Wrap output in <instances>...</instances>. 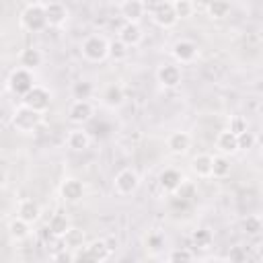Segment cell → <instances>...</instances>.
I'll return each instance as SVG.
<instances>
[{"mask_svg":"<svg viewBox=\"0 0 263 263\" xmlns=\"http://www.w3.org/2000/svg\"><path fill=\"white\" fill-rule=\"evenodd\" d=\"M173 6H175V12L179 18H191L195 12V6L191 0H175Z\"/></svg>","mask_w":263,"mask_h":263,"instance_id":"35","label":"cell"},{"mask_svg":"<svg viewBox=\"0 0 263 263\" xmlns=\"http://www.w3.org/2000/svg\"><path fill=\"white\" fill-rule=\"evenodd\" d=\"M216 148H218V152L224 154V156L236 154V152L240 150V148H238V136H236L234 132H230L228 127L222 129V132L216 136Z\"/></svg>","mask_w":263,"mask_h":263,"instance_id":"13","label":"cell"},{"mask_svg":"<svg viewBox=\"0 0 263 263\" xmlns=\"http://www.w3.org/2000/svg\"><path fill=\"white\" fill-rule=\"evenodd\" d=\"M66 146L72 152H84V150H88L90 148V136H88V132H84L82 127H76V129L68 132Z\"/></svg>","mask_w":263,"mask_h":263,"instance_id":"17","label":"cell"},{"mask_svg":"<svg viewBox=\"0 0 263 263\" xmlns=\"http://www.w3.org/2000/svg\"><path fill=\"white\" fill-rule=\"evenodd\" d=\"M62 242H64V249H66V251H72V253H76V251H80V249H84V247L88 245L84 230H80V228H76V226H72V228L64 234Z\"/></svg>","mask_w":263,"mask_h":263,"instance_id":"24","label":"cell"},{"mask_svg":"<svg viewBox=\"0 0 263 263\" xmlns=\"http://www.w3.org/2000/svg\"><path fill=\"white\" fill-rule=\"evenodd\" d=\"M43 64V53L37 49V47H25L21 53H18V66L23 68H29V70H35Z\"/></svg>","mask_w":263,"mask_h":263,"instance_id":"26","label":"cell"},{"mask_svg":"<svg viewBox=\"0 0 263 263\" xmlns=\"http://www.w3.org/2000/svg\"><path fill=\"white\" fill-rule=\"evenodd\" d=\"M101 101H103L105 107H109V109H117V107L123 105V101H125V92H123V88H121L119 84H107V86L103 88V92H101Z\"/></svg>","mask_w":263,"mask_h":263,"instance_id":"20","label":"cell"},{"mask_svg":"<svg viewBox=\"0 0 263 263\" xmlns=\"http://www.w3.org/2000/svg\"><path fill=\"white\" fill-rule=\"evenodd\" d=\"M259 259H263V247L259 249Z\"/></svg>","mask_w":263,"mask_h":263,"instance_id":"41","label":"cell"},{"mask_svg":"<svg viewBox=\"0 0 263 263\" xmlns=\"http://www.w3.org/2000/svg\"><path fill=\"white\" fill-rule=\"evenodd\" d=\"M95 115V107L90 101H72L68 107V121L74 125H84Z\"/></svg>","mask_w":263,"mask_h":263,"instance_id":"9","label":"cell"},{"mask_svg":"<svg viewBox=\"0 0 263 263\" xmlns=\"http://www.w3.org/2000/svg\"><path fill=\"white\" fill-rule=\"evenodd\" d=\"M230 10H232V2H230V0H212V2L208 4V16H210L212 21H222V18H226V16L230 14Z\"/></svg>","mask_w":263,"mask_h":263,"instance_id":"28","label":"cell"},{"mask_svg":"<svg viewBox=\"0 0 263 263\" xmlns=\"http://www.w3.org/2000/svg\"><path fill=\"white\" fill-rule=\"evenodd\" d=\"M109 47H111V41H107L103 35H88L82 39L80 43V53L86 62H92V64H99L103 60L109 58Z\"/></svg>","mask_w":263,"mask_h":263,"instance_id":"3","label":"cell"},{"mask_svg":"<svg viewBox=\"0 0 263 263\" xmlns=\"http://www.w3.org/2000/svg\"><path fill=\"white\" fill-rule=\"evenodd\" d=\"M119 12L127 23H140L146 14V4L142 0H123L119 4Z\"/></svg>","mask_w":263,"mask_h":263,"instance_id":"16","label":"cell"},{"mask_svg":"<svg viewBox=\"0 0 263 263\" xmlns=\"http://www.w3.org/2000/svg\"><path fill=\"white\" fill-rule=\"evenodd\" d=\"M255 140H257V146H259V148H263V127L255 134Z\"/></svg>","mask_w":263,"mask_h":263,"instance_id":"40","label":"cell"},{"mask_svg":"<svg viewBox=\"0 0 263 263\" xmlns=\"http://www.w3.org/2000/svg\"><path fill=\"white\" fill-rule=\"evenodd\" d=\"M70 228H72L70 218H68L66 214H62V212L53 214V216L49 218V222H47V230H49V234L55 236V238H60V240L64 238V234H66Z\"/></svg>","mask_w":263,"mask_h":263,"instance_id":"25","label":"cell"},{"mask_svg":"<svg viewBox=\"0 0 263 263\" xmlns=\"http://www.w3.org/2000/svg\"><path fill=\"white\" fill-rule=\"evenodd\" d=\"M228 129L234 132L236 136H240L242 132L249 129V123H247V119H245L242 115H232V117L228 119Z\"/></svg>","mask_w":263,"mask_h":263,"instance_id":"37","label":"cell"},{"mask_svg":"<svg viewBox=\"0 0 263 263\" xmlns=\"http://www.w3.org/2000/svg\"><path fill=\"white\" fill-rule=\"evenodd\" d=\"M152 21H154V25H158L160 29H171V27H175V25L179 23V16H177V12H175L173 2H166V0L158 2V4L152 8Z\"/></svg>","mask_w":263,"mask_h":263,"instance_id":"7","label":"cell"},{"mask_svg":"<svg viewBox=\"0 0 263 263\" xmlns=\"http://www.w3.org/2000/svg\"><path fill=\"white\" fill-rule=\"evenodd\" d=\"M191 142H193V140H191V134H189V132H173V134L166 138V148H168L173 154L183 156V154L189 152Z\"/></svg>","mask_w":263,"mask_h":263,"instance_id":"15","label":"cell"},{"mask_svg":"<svg viewBox=\"0 0 263 263\" xmlns=\"http://www.w3.org/2000/svg\"><path fill=\"white\" fill-rule=\"evenodd\" d=\"M191 242H193V247H197V249H210L212 242H214V234H212L210 228H197V230H193V234H191Z\"/></svg>","mask_w":263,"mask_h":263,"instance_id":"31","label":"cell"},{"mask_svg":"<svg viewBox=\"0 0 263 263\" xmlns=\"http://www.w3.org/2000/svg\"><path fill=\"white\" fill-rule=\"evenodd\" d=\"M127 53H129V45H125L121 39L111 41V47H109V58H113L115 62H119V60H125V58H127Z\"/></svg>","mask_w":263,"mask_h":263,"instance_id":"34","label":"cell"},{"mask_svg":"<svg viewBox=\"0 0 263 263\" xmlns=\"http://www.w3.org/2000/svg\"><path fill=\"white\" fill-rule=\"evenodd\" d=\"M212 164H214V156L201 152L191 158V173L199 179H208V177H212Z\"/></svg>","mask_w":263,"mask_h":263,"instance_id":"23","label":"cell"},{"mask_svg":"<svg viewBox=\"0 0 263 263\" xmlns=\"http://www.w3.org/2000/svg\"><path fill=\"white\" fill-rule=\"evenodd\" d=\"M41 121H43V113H39V111L27 107V105H23V103H21V107L14 109V113H12V117H10V125L14 127V132H18V134H23V136L35 134V132L39 129Z\"/></svg>","mask_w":263,"mask_h":263,"instance_id":"1","label":"cell"},{"mask_svg":"<svg viewBox=\"0 0 263 263\" xmlns=\"http://www.w3.org/2000/svg\"><path fill=\"white\" fill-rule=\"evenodd\" d=\"M156 80L162 88H177L183 80V72L177 64H162L158 70H156Z\"/></svg>","mask_w":263,"mask_h":263,"instance_id":"10","label":"cell"},{"mask_svg":"<svg viewBox=\"0 0 263 263\" xmlns=\"http://www.w3.org/2000/svg\"><path fill=\"white\" fill-rule=\"evenodd\" d=\"M166 259H168L171 263H187V261H193L195 255H193L191 249L181 247V249H171L168 255H166Z\"/></svg>","mask_w":263,"mask_h":263,"instance_id":"33","label":"cell"},{"mask_svg":"<svg viewBox=\"0 0 263 263\" xmlns=\"http://www.w3.org/2000/svg\"><path fill=\"white\" fill-rule=\"evenodd\" d=\"M35 84H37V82H35L33 70L23 68V66L14 68V70L10 72V76H8V80H6L8 90H10L12 95H16V97H25Z\"/></svg>","mask_w":263,"mask_h":263,"instance_id":"4","label":"cell"},{"mask_svg":"<svg viewBox=\"0 0 263 263\" xmlns=\"http://www.w3.org/2000/svg\"><path fill=\"white\" fill-rule=\"evenodd\" d=\"M138 187H140V175L132 166L121 168L115 175V179H113V189H115L117 195H123V197L125 195H132V193L138 191Z\"/></svg>","mask_w":263,"mask_h":263,"instance_id":"5","label":"cell"},{"mask_svg":"<svg viewBox=\"0 0 263 263\" xmlns=\"http://www.w3.org/2000/svg\"><path fill=\"white\" fill-rule=\"evenodd\" d=\"M21 27L27 33H41V31H45L49 27L45 4H41V2L27 4L25 10L21 12Z\"/></svg>","mask_w":263,"mask_h":263,"instance_id":"2","label":"cell"},{"mask_svg":"<svg viewBox=\"0 0 263 263\" xmlns=\"http://www.w3.org/2000/svg\"><path fill=\"white\" fill-rule=\"evenodd\" d=\"M16 216H21L23 220L35 224V222L41 218V208H39V203H37L35 199L25 197V199H21V201L16 203Z\"/></svg>","mask_w":263,"mask_h":263,"instance_id":"21","label":"cell"},{"mask_svg":"<svg viewBox=\"0 0 263 263\" xmlns=\"http://www.w3.org/2000/svg\"><path fill=\"white\" fill-rule=\"evenodd\" d=\"M21 103L39 111V113H45L51 105V92H49V88H45L41 84H35L25 97H21Z\"/></svg>","mask_w":263,"mask_h":263,"instance_id":"6","label":"cell"},{"mask_svg":"<svg viewBox=\"0 0 263 263\" xmlns=\"http://www.w3.org/2000/svg\"><path fill=\"white\" fill-rule=\"evenodd\" d=\"M230 168H232V164H230L228 156H224V154L214 156V164H212V177H216V179H224V177H228V175H230Z\"/></svg>","mask_w":263,"mask_h":263,"instance_id":"30","label":"cell"},{"mask_svg":"<svg viewBox=\"0 0 263 263\" xmlns=\"http://www.w3.org/2000/svg\"><path fill=\"white\" fill-rule=\"evenodd\" d=\"M195 193H197L195 183H193V181H187V179H183V183H181L179 189L175 191V195H177L179 199H193Z\"/></svg>","mask_w":263,"mask_h":263,"instance_id":"36","label":"cell"},{"mask_svg":"<svg viewBox=\"0 0 263 263\" xmlns=\"http://www.w3.org/2000/svg\"><path fill=\"white\" fill-rule=\"evenodd\" d=\"M33 228V224L31 222H27V220H23L21 216H16V218H12L10 222H8V236L14 240V242H23V240H27L29 236H31V230Z\"/></svg>","mask_w":263,"mask_h":263,"instance_id":"19","label":"cell"},{"mask_svg":"<svg viewBox=\"0 0 263 263\" xmlns=\"http://www.w3.org/2000/svg\"><path fill=\"white\" fill-rule=\"evenodd\" d=\"M95 84L90 80H78L70 86V95L74 101H90L92 95H95Z\"/></svg>","mask_w":263,"mask_h":263,"instance_id":"27","label":"cell"},{"mask_svg":"<svg viewBox=\"0 0 263 263\" xmlns=\"http://www.w3.org/2000/svg\"><path fill=\"white\" fill-rule=\"evenodd\" d=\"M164 245H166V236H164L160 230H152V232H148V236H146V249H148V251L158 253V251L164 249Z\"/></svg>","mask_w":263,"mask_h":263,"instance_id":"32","label":"cell"},{"mask_svg":"<svg viewBox=\"0 0 263 263\" xmlns=\"http://www.w3.org/2000/svg\"><path fill=\"white\" fill-rule=\"evenodd\" d=\"M86 251H88L90 261H95V263H103V261H107V259L111 257V253H113L109 240H105V238H97V240L88 242V245H86Z\"/></svg>","mask_w":263,"mask_h":263,"instance_id":"22","label":"cell"},{"mask_svg":"<svg viewBox=\"0 0 263 263\" xmlns=\"http://www.w3.org/2000/svg\"><path fill=\"white\" fill-rule=\"evenodd\" d=\"M45 10H47V23H49V27H53V29L64 27V25L68 23V18H70V10H68V6H66L64 2L51 0V2L45 4Z\"/></svg>","mask_w":263,"mask_h":263,"instance_id":"12","label":"cell"},{"mask_svg":"<svg viewBox=\"0 0 263 263\" xmlns=\"http://www.w3.org/2000/svg\"><path fill=\"white\" fill-rule=\"evenodd\" d=\"M255 146H257L255 134H251L249 129L238 136V148H240V150H251V148H255Z\"/></svg>","mask_w":263,"mask_h":263,"instance_id":"38","label":"cell"},{"mask_svg":"<svg viewBox=\"0 0 263 263\" xmlns=\"http://www.w3.org/2000/svg\"><path fill=\"white\" fill-rule=\"evenodd\" d=\"M245 257H247V255L240 251V247H234V249L230 251V255H228V259H230V261H242Z\"/></svg>","mask_w":263,"mask_h":263,"instance_id":"39","label":"cell"},{"mask_svg":"<svg viewBox=\"0 0 263 263\" xmlns=\"http://www.w3.org/2000/svg\"><path fill=\"white\" fill-rule=\"evenodd\" d=\"M84 191H86L84 189V183L80 179H74V177L64 179V183L60 187V195H62V199L66 203H78V201H82Z\"/></svg>","mask_w":263,"mask_h":263,"instance_id":"11","label":"cell"},{"mask_svg":"<svg viewBox=\"0 0 263 263\" xmlns=\"http://www.w3.org/2000/svg\"><path fill=\"white\" fill-rule=\"evenodd\" d=\"M117 39H121L125 45H129V47H136V45H140L142 43V39H144V31H142V27H140V23H123L121 25V29H119V33H117Z\"/></svg>","mask_w":263,"mask_h":263,"instance_id":"14","label":"cell"},{"mask_svg":"<svg viewBox=\"0 0 263 263\" xmlns=\"http://www.w3.org/2000/svg\"><path fill=\"white\" fill-rule=\"evenodd\" d=\"M242 230L249 234V236H259L263 234V218L257 216V214H249L242 218Z\"/></svg>","mask_w":263,"mask_h":263,"instance_id":"29","label":"cell"},{"mask_svg":"<svg viewBox=\"0 0 263 263\" xmlns=\"http://www.w3.org/2000/svg\"><path fill=\"white\" fill-rule=\"evenodd\" d=\"M181 183H183V175H181V171H177V168H164V171L158 175V187H160L164 193H175Z\"/></svg>","mask_w":263,"mask_h":263,"instance_id":"18","label":"cell"},{"mask_svg":"<svg viewBox=\"0 0 263 263\" xmlns=\"http://www.w3.org/2000/svg\"><path fill=\"white\" fill-rule=\"evenodd\" d=\"M171 53H173V58H175L177 64H191V62L197 60L199 47H197V43L191 41V39H179V41L173 43Z\"/></svg>","mask_w":263,"mask_h":263,"instance_id":"8","label":"cell"}]
</instances>
